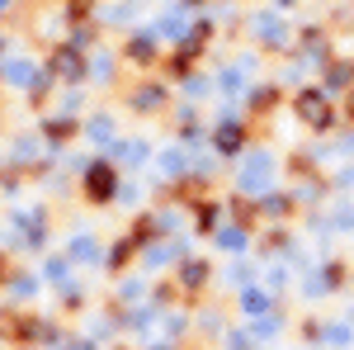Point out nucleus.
Listing matches in <instances>:
<instances>
[{
	"label": "nucleus",
	"instance_id": "f257e3e1",
	"mask_svg": "<svg viewBox=\"0 0 354 350\" xmlns=\"http://www.w3.org/2000/svg\"><path fill=\"white\" fill-rule=\"evenodd\" d=\"M302 119H312V123H326L330 114L322 105V95H302Z\"/></svg>",
	"mask_w": 354,
	"mask_h": 350
},
{
	"label": "nucleus",
	"instance_id": "f03ea898",
	"mask_svg": "<svg viewBox=\"0 0 354 350\" xmlns=\"http://www.w3.org/2000/svg\"><path fill=\"white\" fill-rule=\"evenodd\" d=\"M109 185H113L109 166H95V170H90V194H95V199H104V194H109Z\"/></svg>",
	"mask_w": 354,
	"mask_h": 350
},
{
	"label": "nucleus",
	"instance_id": "7ed1b4c3",
	"mask_svg": "<svg viewBox=\"0 0 354 350\" xmlns=\"http://www.w3.org/2000/svg\"><path fill=\"white\" fill-rule=\"evenodd\" d=\"M57 67H62V76H76V71H81V57L76 53H57Z\"/></svg>",
	"mask_w": 354,
	"mask_h": 350
},
{
	"label": "nucleus",
	"instance_id": "20e7f679",
	"mask_svg": "<svg viewBox=\"0 0 354 350\" xmlns=\"http://www.w3.org/2000/svg\"><path fill=\"white\" fill-rule=\"evenodd\" d=\"M218 142H222V152H236V142H241V133H236V128L227 123V128L218 133Z\"/></svg>",
	"mask_w": 354,
	"mask_h": 350
}]
</instances>
